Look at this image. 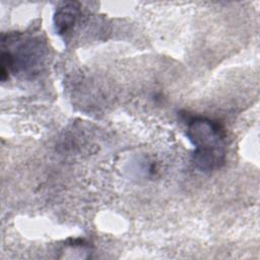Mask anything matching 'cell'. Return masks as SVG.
I'll return each mask as SVG.
<instances>
[{"mask_svg":"<svg viewBox=\"0 0 260 260\" xmlns=\"http://www.w3.org/2000/svg\"><path fill=\"white\" fill-rule=\"evenodd\" d=\"M80 13L77 2H66L59 6L54 14V26L58 35L64 36L69 32L77 21Z\"/></svg>","mask_w":260,"mask_h":260,"instance_id":"2","label":"cell"},{"mask_svg":"<svg viewBox=\"0 0 260 260\" xmlns=\"http://www.w3.org/2000/svg\"><path fill=\"white\" fill-rule=\"evenodd\" d=\"M187 137L194 145L193 159L204 173L218 170L225 161V133L219 122L193 116L187 120Z\"/></svg>","mask_w":260,"mask_h":260,"instance_id":"1","label":"cell"}]
</instances>
